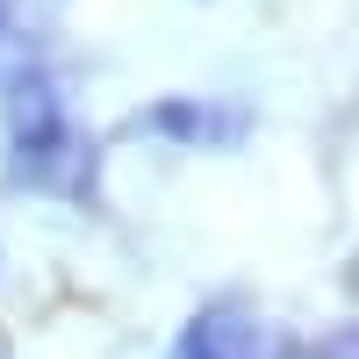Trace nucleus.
I'll return each instance as SVG.
<instances>
[{
    "mask_svg": "<svg viewBox=\"0 0 359 359\" xmlns=\"http://www.w3.org/2000/svg\"><path fill=\"white\" fill-rule=\"evenodd\" d=\"M302 359H359V323H338L316 345H302Z\"/></svg>",
    "mask_w": 359,
    "mask_h": 359,
    "instance_id": "5",
    "label": "nucleus"
},
{
    "mask_svg": "<svg viewBox=\"0 0 359 359\" xmlns=\"http://www.w3.org/2000/svg\"><path fill=\"white\" fill-rule=\"evenodd\" d=\"M94 137L79 130V115L65 101L43 65H29L8 79V180L29 194H65V201H86L94 194Z\"/></svg>",
    "mask_w": 359,
    "mask_h": 359,
    "instance_id": "1",
    "label": "nucleus"
},
{
    "mask_svg": "<svg viewBox=\"0 0 359 359\" xmlns=\"http://www.w3.org/2000/svg\"><path fill=\"white\" fill-rule=\"evenodd\" d=\"M137 130L172 137V144H187V151H230V144H245L252 108H237V101H201V94H165L158 108L137 115Z\"/></svg>",
    "mask_w": 359,
    "mask_h": 359,
    "instance_id": "3",
    "label": "nucleus"
},
{
    "mask_svg": "<svg viewBox=\"0 0 359 359\" xmlns=\"http://www.w3.org/2000/svg\"><path fill=\"white\" fill-rule=\"evenodd\" d=\"M36 57H29V8L22 0H0V86L15 72H29Z\"/></svg>",
    "mask_w": 359,
    "mask_h": 359,
    "instance_id": "4",
    "label": "nucleus"
},
{
    "mask_svg": "<svg viewBox=\"0 0 359 359\" xmlns=\"http://www.w3.org/2000/svg\"><path fill=\"white\" fill-rule=\"evenodd\" d=\"M172 359H302V345L273 316H259L245 302H208V309H194L180 323Z\"/></svg>",
    "mask_w": 359,
    "mask_h": 359,
    "instance_id": "2",
    "label": "nucleus"
}]
</instances>
